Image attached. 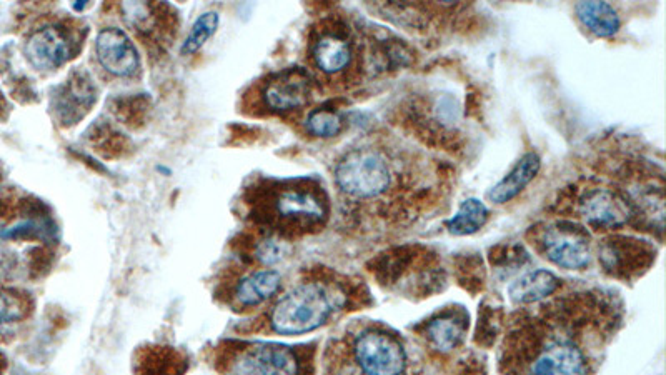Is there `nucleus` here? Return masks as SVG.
I'll return each mask as SVG.
<instances>
[{
    "mask_svg": "<svg viewBox=\"0 0 666 375\" xmlns=\"http://www.w3.org/2000/svg\"><path fill=\"white\" fill-rule=\"evenodd\" d=\"M342 305L340 294L322 282H305L290 290L270 312V329L279 335H302L327 324Z\"/></svg>",
    "mask_w": 666,
    "mask_h": 375,
    "instance_id": "f257e3e1",
    "label": "nucleus"
},
{
    "mask_svg": "<svg viewBox=\"0 0 666 375\" xmlns=\"http://www.w3.org/2000/svg\"><path fill=\"white\" fill-rule=\"evenodd\" d=\"M335 180L345 194L357 199H372L390 187L392 170L385 155L378 150L357 149L348 152L338 162Z\"/></svg>",
    "mask_w": 666,
    "mask_h": 375,
    "instance_id": "f03ea898",
    "label": "nucleus"
},
{
    "mask_svg": "<svg viewBox=\"0 0 666 375\" xmlns=\"http://www.w3.org/2000/svg\"><path fill=\"white\" fill-rule=\"evenodd\" d=\"M227 375H300L299 355L287 345L250 342L229 354Z\"/></svg>",
    "mask_w": 666,
    "mask_h": 375,
    "instance_id": "7ed1b4c3",
    "label": "nucleus"
},
{
    "mask_svg": "<svg viewBox=\"0 0 666 375\" xmlns=\"http://www.w3.org/2000/svg\"><path fill=\"white\" fill-rule=\"evenodd\" d=\"M275 224L284 227H310L320 224L327 215L324 200L314 189L302 185H290L275 190L270 195V205L265 210Z\"/></svg>",
    "mask_w": 666,
    "mask_h": 375,
    "instance_id": "20e7f679",
    "label": "nucleus"
},
{
    "mask_svg": "<svg viewBox=\"0 0 666 375\" xmlns=\"http://www.w3.org/2000/svg\"><path fill=\"white\" fill-rule=\"evenodd\" d=\"M353 354L365 375H402L407 365L402 345L392 335L377 330L358 335Z\"/></svg>",
    "mask_w": 666,
    "mask_h": 375,
    "instance_id": "39448f33",
    "label": "nucleus"
},
{
    "mask_svg": "<svg viewBox=\"0 0 666 375\" xmlns=\"http://www.w3.org/2000/svg\"><path fill=\"white\" fill-rule=\"evenodd\" d=\"M74 45L67 29L49 24L35 29L24 44V55L34 69L55 70L72 59Z\"/></svg>",
    "mask_w": 666,
    "mask_h": 375,
    "instance_id": "423d86ee",
    "label": "nucleus"
},
{
    "mask_svg": "<svg viewBox=\"0 0 666 375\" xmlns=\"http://www.w3.org/2000/svg\"><path fill=\"white\" fill-rule=\"evenodd\" d=\"M543 250L553 264L563 269H582L590 262V242L582 229L560 224L543 234Z\"/></svg>",
    "mask_w": 666,
    "mask_h": 375,
    "instance_id": "0eeeda50",
    "label": "nucleus"
},
{
    "mask_svg": "<svg viewBox=\"0 0 666 375\" xmlns=\"http://www.w3.org/2000/svg\"><path fill=\"white\" fill-rule=\"evenodd\" d=\"M95 54L102 69L115 77H132L140 70V54L122 29L107 27L95 39Z\"/></svg>",
    "mask_w": 666,
    "mask_h": 375,
    "instance_id": "6e6552de",
    "label": "nucleus"
},
{
    "mask_svg": "<svg viewBox=\"0 0 666 375\" xmlns=\"http://www.w3.org/2000/svg\"><path fill=\"white\" fill-rule=\"evenodd\" d=\"M532 375H587V360L567 337H553L533 360Z\"/></svg>",
    "mask_w": 666,
    "mask_h": 375,
    "instance_id": "1a4fd4ad",
    "label": "nucleus"
},
{
    "mask_svg": "<svg viewBox=\"0 0 666 375\" xmlns=\"http://www.w3.org/2000/svg\"><path fill=\"white\" fill-rule=\"evenodd\" d=\"M312 82L304 70H285L264 85V104L274 112L300 109L309 102Z\"/></svg>",
    "mask_w": 666,
    "mask_h": 375,
    "instance_id": "9d476101",
    "label": "nucleus"
},
{
    "mask_svg": "<svg viewBox=\"0 0 666 375\" xmlns=\"http://www.w3.org/2000/svg\"><path fill=\"white\" fill-rule=\"evenodd\" d=\"M580 210L588 224L595 227H622L630 219L632 209L622 195L610 189H592L583 195Z\"/></svg>",
    "mask_w": 666,
    "mask_h": 375,
    "instance_id": "9b49d317",
    "label": "nucleus"
},
{
    "mask_svg": "<svg viewBox=\"0 0 666 375\" xmlns=\"http://www.w3.org/2000/svg\"><path fill=\"white\" fill-rule=\"evenodd\" d=\"M312 60L322 74H343L352 65V42L342 30H320L312 44Z\"/></svg>",
    "mask_w": 666,
    "mask_h": 375,
    "instance_id": "f8f14e48",
    "label": "nucleus"
},
{
    "mask_svg": "<svg viewBox=\"0 0 666 375\" xmlns=\"http://www.w3.org/2000/svg\"><path fill=\"white\" fill-rule=\"evenodd\" d=\"M95 102L94 85L87 77L75 74L74 79L57 95V114L64 124H77Z\"/></svg>",
    "mask_w": 666,
    "mask_h": 375,
    "instance_id": "ddd939ff",
    "label": "nucleus"
},
{
    "mask_svg": "<svg viewBox=\"0 0 666 375\" xmlns=\"http://www.w3.org/2000/svg\"><path fill=\"white\" fill-rule=\"evenodd\" d=\"M282 275L277 270L264 269L245 275L235 285V302L240 307H255L272 299L280 290Z\"/></svg>",
    "mask_w": 666,
    "mask_h": 375,
    "instance_id": "4468645a",
    "label": "nucleus"
},
{
    "mask_svg": "<svg viewBox=\"0 0 666 375\" xmlns=\"http://www.w3.org/2000/svg\"><path fill=\"white\" fill-rule=\"evenodd\" d=\"M538 170H540V157L535 152H528L510 170V174L490 190L488 199L495 204H505L508 200H512L537 177Z\"/></svg>",
    "mask_w": 666,
    "mask_h": 375,
    "instance_id": "2eb2a0df",
    "label": "nucleus"
},
{
    "mask_svg": "<svg viewBox=\"0 0 666 375\" xmlns=\"http://www.w3.org/2000/svg\"><path fill=\"white\" fill-rule=\"evenodd\" d=\"M560 280L548 270H535L522 275L508 287V295L517 304H533L547 299L558 289Z\"/></svg>",
    "mask_w": 666,
    "mask_h": 375,
    "instance_id": "dca6fc26",
    "label": "nucleus"
},
{
    "mask_svg": "<svg viewBox=\"0 0 666 375\" xmlns=\"http://www.w3.org/2000/svg\"><path fill=\"white\" fill-rule=\"evenodd\" d=\"M575 10L582 24L598 37H612L622 24L617 10L607 2H580Z\"/></svg>",
    "mask_w": 666,
    "mask_h": 375,
    "instance_id": "f3484780",
    "label": "nucleus"
},
{
    "mask_svg": "<svg viewBox=\"0 0 666 375\" xmlns=\"http://www.w3.org/2000/svg\"><path fill=\"white\" fill-rule=\"evenodd\" d=\"M488 219V210L483 202L477 199H468L462 202L457 214L448 220L447 227L452 234L470 235L482 229Z\"/></svg>",
    "mask_w": 666,
    "mask_h": 375,
    "instance_id": "a211bd4d",
    "label": "nucleus"
},
{
    "mask_svg": "<svg viewBox=\"0 0 666 375\" xmlns=\"http://www.w3.org/2000/svg\"><path fill=\"white\" fill-rule=\"evenodd\" d=\"M220 17L217 12H205L200 15L199 19L195 20L192 29L185 37L184 44L180 47V54L194 55L214 37L215 32L219 29Z\"/></svg>",
    "mask_w": 666,
    "mask_h": 375,
    "instance_id": "6ab92c4d",
    "label": "nucleus"
},
{
    "mask_svg": "<svg viewBox=\"0 0 666 375\" xmlns=\"http://www.w3.org/2000/svg\"><path fill=\"white\" fill-rule=\"evenodd\" d=\"M27 297L14 289L0 287V329L19 324L29 314Z\"/></svg>",
    "mask_w": 666,
    "mask_h": 375,
    "instance_id": "aec40b11",
    "label": "nucleus"
},
{
    "mask_svg": "<svg viewBox=\"0 0 666 375\" xmlns=\"http://www.w3.org/2000/svg\"><path fill=\"white\" fill-rule=\"evenodd\" d=\"M428 335L437 349L450 350L457 347L458 342L462 340L463 327L453 317H442L428 325Z\"/></svg>",
    "mask_w": 666,
    "mask_h": 375,
    "instance_id": "412c9836",
    "label": "nucleus"
},
{
    "mask_svg": "<svg viewBox=\"0 0 666 375\" xmlns=\"http://www.w3.org/2000/svg\"><path fill=\"white\" fill-rule=\"evenodd\" d=\"M307 130L315 137L329 139L342 132V117L329 109H317L307 117Z\"/></svg>",
    "mask_w": 666,
    "mask_h": 375,
    "instance_id": "4be33fe9",
    "label": "nucleus"
},
{
    "mask_svg": "<svg viewBox=\"0 0 666 375\" xmlns=\"http://www.w3.org/2000/svg\"><path fill=\"white\" fill-rule=\"evenodd\" d=\"M285 245L280 242V240L267 239L264 242H260L259 247H257V257H259L260 262H264L265 265H274L280 260L284 259Z\"/></svg>",
    "mask_w": 666,
    "mask_h": 375,
    "instance_id": "5701e85b",
    "label": "nucleus"
},
{
    "mask_svg": "<svg viewBox=\"0 0 666 375\" xmlns=\"http://www.w3.org/2000/svg\"><path fill=\"white\" fill-rule=\"evenodd\" d=\"M19 257L7 245L0 244V282L9 280L17 272Z\"/></svg>",
    "mask_w": 666,
    "mask_h": 375,
    "instance_id": "b1692460",
    "label": "nucleus"
}]
</instances>
